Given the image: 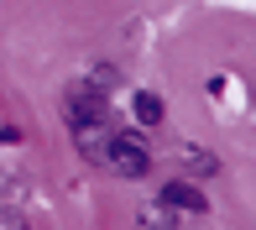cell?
<instances>
[{
  "label": "cell",
  "mask_w": 256,
  "mask_h": 230,
  "mask_svg": "<svg viewBox=\"0 0 256 230\" xmlns=\"http://www.w3.org/2000/svg\"><path fill=\"white\" fill-rule=\"evenodd\" d=\"M162 204H168V210H183V214H204V204H209V199L194 188V183H183V178H178V183H168V188H162Z\"/></svg>",
  "instance_id": "cell-3"
},
{
  "label": "cell",
  "mask_w": 256,
  "mask_h": 230,
  "mask_svg": "<svg viewBox=\"0 0 256 230\" xmlns=\"http://www.w3.org/2000/svg\"><path fill=\"white\" fill-rule=\"evenodd\" d=\"M0 230H26V225H21L16 214H0Z\"/></svg>",
  "instance_id": "cell-6"
},
{
  "label": "cell",
  "mask_w": 256,
  "mask_h": 230,
  "mask_svg": "<svg viewBox=\"0 0 256 230\" xmlns=\"http://www.w3.org/2000/svg\"><path fill=\"white\" fill-rule=\"evenodd\" d=\"M63 115H68V126H94V120H104V100L94 94V89H74L68 94V105H63Z\"/></svg>",
  "instance_id": "cell-2"
},
{
  "label": "cell",
  "mask_w": 256,
  "mask_h": 230,
  "mask_svg": "<svg viewBox=\"0 0 256 230\" xmlns=\"http://www.w3.org/2000/svg\"><path fill=\"white\" fill-rule=\"evenodd\" d=\"M100 168L120 172V178H142V172H146V146H142V136H131V131L110 136V146H104V162H100Z\"/></svg>",
  "instance_id": "cell-1"
},
{
  "label": "cell",
  "mask_w": 256,
  "mask_h": 230,
  "mask_svg": "<svg viewBox=\"0 0 256 230\" xmlns=\"http://www.w3.org/2000/svg\"><path fill=\"white\" fill-rule=\"evenodd\" d=\"M142 225H146V230H168V225H172L168 204H157V210H142Z\"/></svg>",
  "instance_id": "cell-5"
},
{
  "label": "cell",
  "mask_w": 256,
  "mask_h": 230,
  "mask_svg": "<svg viewBox=\"0 0 256 230\" xmlns=\"http://www.w3.org/2000/svg\"><path fill=\"white\" fill-rule=\"evenodd\" d=\"M136 120H142V126H157L162 120V100L157 94H136Z\"/></svg>",
  "instance_id": "cell-4"
}]
</instances>
